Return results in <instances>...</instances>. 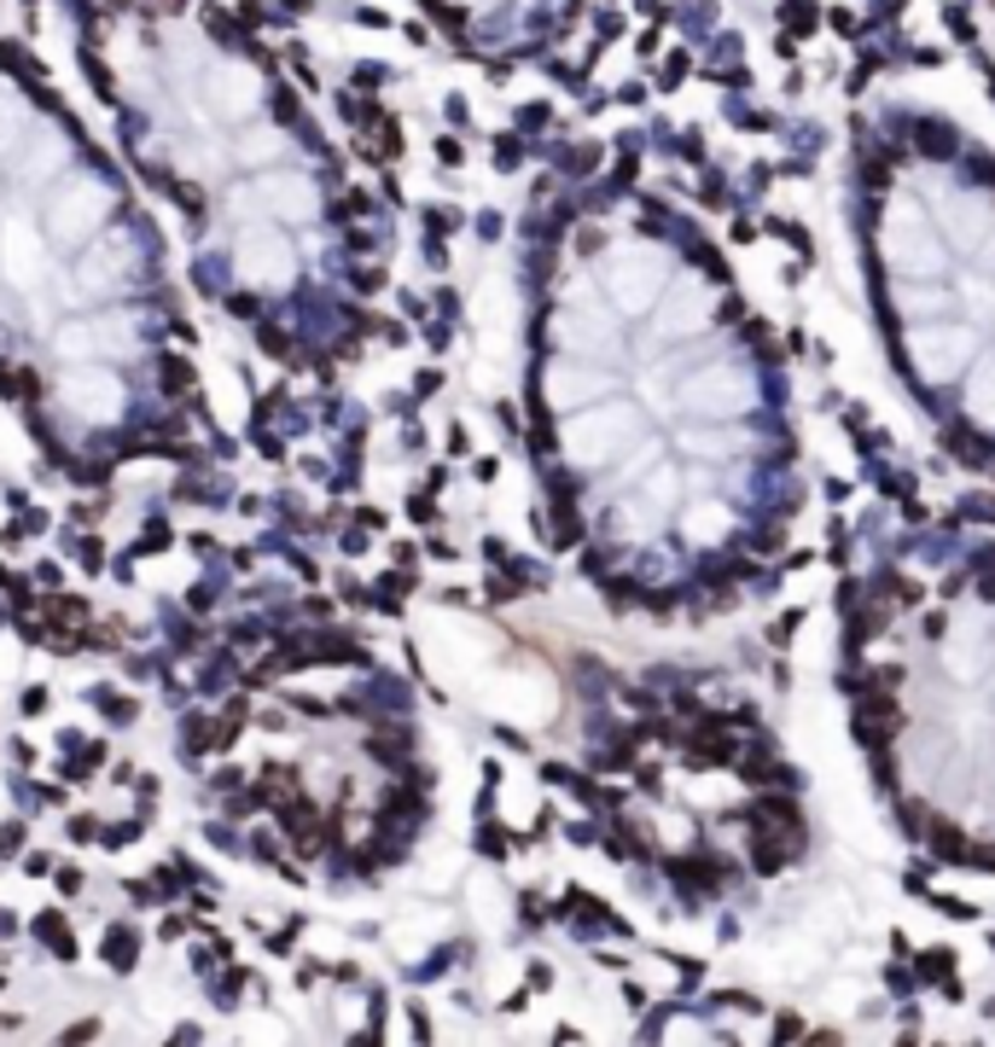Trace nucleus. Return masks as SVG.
I'll list each match as a JSON object with an SVG mask.
<instances>
[{"label":"nucleus","mask_w":995,"mask_h":1047,"mask_svg":"<svg viewBox=\"0 0 995 1047\" xmlns=\"http://www.w3.org/2000/svg\"><path fill=\"white\" fill-rule=\"evenodd\" d=\"M902 356L914 361V373L925 384H949L955 373H967V361L978 356V332L972 327H937V320H925L902 337Z\"/></svg>","instance_id":"obj_1"},{"label":"nucleus","mask_w":995,"mask_h":1047,"mask_svg":"<svg viewBox=\"0 0 995 1047\" xmlns=\"http://www.w3.org/2000/svg\"><path fill=\"white\" fill-rule=\"evenodd\" d=\"M687 402L711 419H734V414L751 408V379L739 373V367H704V373L687 384Z\"/></svg>","instance_id":"obj_2"},{"label":"nucleus","mask_w":995,"mask_h":1047,"mask_svg":"<svg viewBox=\"0 0 995 1047\" xmlns=\"http://www.w3.org/2000/svg\"><path fill=\"white\" fill-rule=\"evenodd\" d=\"M728 530H734V518H728V506H722V501H704V506L687 513V535H693V542H711V547H716Z\"/></svg>","instance_id":"obj_3"},{"label":"nucleus","mask_w":995,"mask_h":1047,"mask_svg":"<svg viewBox=\"0 0 995 1047\" xmlns=\"http://www.w3.org/2000/svg\"><path fill=\"white\" fill-rule=\"evenodd\" d=\"M897 309L914 320H937V309H949V292L943 285H897Z\"/></svg>","instance_id":"obj_4"},{"label":"nucleus","mask_w":995,"mask_h":1047,"mask_svg":"<svg viewBox=\"0 0 995 1047\" xmlns=\"http://www.w3.org/2000/svg\"><path fill=\"white\" fill-rule=\"evenodd\" d=\"M967 414H972L984 431H995V361L972 373V384H967Z\"/></svg>","instance_id":"obj_5"},{"label":"nucleus","mask_w":995,"mask_h":1047,"mask_svg":"<svg viewBox=\"0 0 995 1047\" xmlns=\"http://www.w3.org/2000/svg\"><path fill=\"white\" fill-rule=\"evenodd\" d=\"M41 937H47V943H53V949H59V954H71V932H64V925H59L53 914H47V920H41Z\"/></svg>","instance_id":"obj_6"}]
</instances>
